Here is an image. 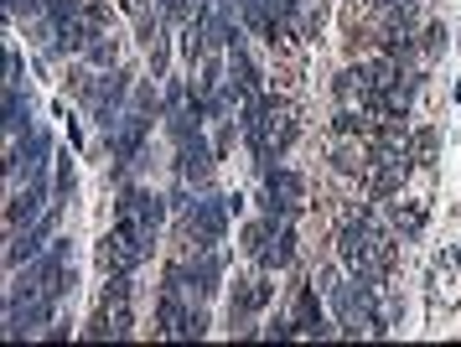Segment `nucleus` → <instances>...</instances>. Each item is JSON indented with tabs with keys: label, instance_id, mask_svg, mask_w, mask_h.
I'll return each instance as SVG.
<instances>
[{
	"label": "nucleus",
	"instance_id": "1",
	"mask_svg": "<svg viewBox=\"0 0 461 347\" xmlns=\"http://www.w3.org/2000/svg\"><path fill=\"white\" fill-rule=\"evenodd\" d=\"M306 207V182H301V171L291 166H270L265 171V213L275 218H295Z\"/></svg>",
	"mask_w": 461,
	"mask_h": 347
},
{
	"label": "nucleus",
	"instance_id": "2",
	"mask_svg": "<svg viewBox=\"0 0 461 347\" xmlns=\"http://www.w3.org/2000/svg\"><path fill=\"white\" fill-rule=\"evenodd\" d=\"M233 213L229 197H203V203H192L187 213V244L192 249H212L223 239V218Z\"/></svg>",
	"mask_w": 461,
	"mask_h": 347
},
{
	"label": "nucleus",
	"instance_id": "3",
	"mask_svg": "<svg viewBox=\"0 0 461 347\" xmlns=\"http://www.w3.org/2000/svg\"><path fill=\"white\" fill-rule=\"evenodd\" d=\"M208 332V316L192 311L187 296H167L161 290V311H156V337H203Z\"/></svg>",
	"mask_w": 461,
	"mask_h": 347
},
{
	"label": "nucleus",
	"instance_id": "4",
	"mask_svg": "<svg viewBox=\"0 0 461 347\" xmlns=\"http://www.w3.org/2000/svg\"><path fill=\"white\" fill-rule=\"evenodd\" d=\"M146 260V249L135 244L130 233H120V228H109L104 244H99V265H104V275H135V265Z\"/></svg>",
	"mask_w": 461,
	"mask_h": 347
},
{
	"label": "nucleus",
	"instance_id": "5",
	"mask_svg": "<svg viewBox=\"0 0 461 347\" xmlns=\"http://www.w3.org/2000/svg\"><path fill=\"white\" fill-rule=\"evenodd\" d=\"M52 228H58V207H52V213H47V218H37V228H16V239H11V249H5V265L16 269V265H26V260H37V254H42V239L47 233H52Z\"/></svg>",
	"mask_w": 461,
	"mask_h": 347
},
{
	"label": "nucleus",
	"instance_id": "6",
	"mask_svg": "<svg viewBox=\"0 0 461 347\" xmlns=\"http://www.w3.org/2000/svg\"><path fill=\"white\" fill-rule=\"evenodd\" d=\"M295 332L301 337H332L337 327H327V316H321V301H316L312 286L295 290Z\"/></svg>",
	"mask_w": 461,
	"mask_h": 347
},
{
	"label": "nucleus",
	"instance_id": "7",
	"mask_svg": "<svg viewBox=\"0 0 461 347\" xmlns=\"http://www.w3.org/2000/svg\"><path fill=\"white\" fill-rule=\"evenodd\" d=\"M176 171H182V182H208L212 151L203 145V135H197V130H192V135H182V161H176Z\"/></svg>",
	"mask_w": 461,
	"mask_h": 347
},
{
	"label": "nucleus",
	"instance_id": "8",
	"mask_svg": "<svg viewBox=\"0 0 461 347\" xmlns=\"http://www.w3.org/2000/svg\"><path fill=\"white\" fill-rule=\"evenodd\" d=\"M265 114H270V151L280 156V151H291L295 141V114L285 99H265Z\"/></svg>",
	"mask_w": 461,
	"mask_h": 347
},
{
	"label": "nucleus",
	"instance_id": "9",
	"mask_svg": "<svg viewBox=\"0 0 461 347\" xmlns=\"http://www.w3.org/2000/svg\"><path fill=\"white\" fill-rule=\"evenodd\" d=\"M270 296H275V286L259 275V280H244V286L233 290V322H244V316H254V311H265L270 306Z\"/></svg>",
	"mask_w": 461,
	"mask_h": 347
},
{
	"label": "nucleus",
	"instance_id": "10",
	"mask_svg": "<svg viewBox=\"0 0 461 347\" xmlns=\"http://www.w3.org/2000/svg\"><path fill=\"white\" fill-rule=\"evenodd\" d=\"M37 207H42V171H32V187H26L22 197H11V207H5V224L22 228L37 218Z\"/></svg>",
	"mask_w": 461,
	"mask_h": 347
},
{
	"label": "nucleus",
	"instance_id": "11",
	"mask_svg": "<svg viewBox=\"0 0 461 347\" xmlns=\"http://www.w3.org/2000/svg\"><path fill=\"white\" fill-rule=\"evenodd\" d=\"M291 260H295V228H291V218H280V228H275V239L265 244V254H259V265L285 269Z\"/></svg>",
	"mask_w": 461,
	"mask_h": 347
},
{
	"label": "nucleus",
	"instance_id": "12",
	"mask_svg": "<svg viewBox=\"0 0 461 347\" xmlns=\"http://www.w3.org/2000/svg\"><path fill=\"white\" fill-rule=\"evenodd\" d=\"M26 120H32V99H26V88L22 83H5V130L22 135Z\"/></svg>",
	"mask_w": 461,
	"mask_h": 347
},
{
	"label": "nucleus",
	"instance_id": "13",
	"mask_svg": "<svg viewBox=\"0 0 461 347\" xmlns=\"http://www.w3.org/2000/svg\"><path fill=\"white\" fill-rule=\"evenodd\" d=\"M389 228H394L399 239H415L420 228H425V207L420 203H394L389 207Z\"/></svg>",
	"mask_w": 461,
	"mask_h": 347
},
{
	"label": "nucleus",
	"instance_id": "14",
	"mask_svg": "<svg viewBox=\"0 0 461 347\" xmlns=\"http://www.w3.org/2000/svg\"><path fill=\"white\" fill-rule=\"evenodd\" d=\"M88 62H94V68H109V62H114V41H104V32H99V26H94V37H88Z\"/></svg>",
	"mask_w": 461,
	"mask_h": 347
},
{
	"label": "nucleus",
	"instance_id": "15",
	"mask_svg": "<svg viewBox=\"0 0 461 347\" xmlns=\"http://www.w3.org/2000/svg\"><path fill=\"white\" fill-rule=\"evenodd\" d=\"M130 290H135V280H130V275H109V286H104V306H114V301H130Z\"/></svg>",
	"mask_w": 461,
	"mask_h": 347
},
{
	"label": "nucleus",
	"instance_id": "16",
	"mask_svg": "<svg viewBox=\"0 0 461 347\" xmlns=\"http://www.w3.org/2000/svg\"><path fill=\"white\" fill-rule=\"evenodd\" d=\"M58 197H73V161L63 156V166H58Z\"/></svg>",
	"mask_w": 461,
	"mask_h": 347
},
{
	"label": "nucleus",
	"instance_id": "17",
	"mask_svg": "<svg viewBox=\"0 0 461 347\" xmlns=\"http://www.w3.org/2000/svg\"><path fill=\"white\" fill-rule=\"evenodd\" d=\"M22 52H16V47H11V52H5V83H22Z\"/></svg>",
	"mask_w": 461,
	"mask_h": 347
},
{
	"label": "nucleus",
	"instance_id": "18",
	"mask_svg": "<svg viewBox=\"0 0 461 347\" xmlns=\"http://www.w3.org/2000/svg\"><path fill=\"white\" fill-rule=\"evenodd\" d=\"M135 109L140 114H156V88H135Z\"/></svg>",
	"mask_w": 461,
	"mask_h": 347
},
{
	"label": "nucleus",
	"instance_id": "19",
	"mask_svg": "<svg viewBox=\"0 0 461 347\" xmlns=\"http://www.w3.org/2000/svg\"><path fill=\"white\" fill-rule=\"evenodd\" d=\"M436 47H446V26H425V52H436Z\"/></svg>",
	"mask_w": 461,
	"mask_h": 347
}]
</instances>
